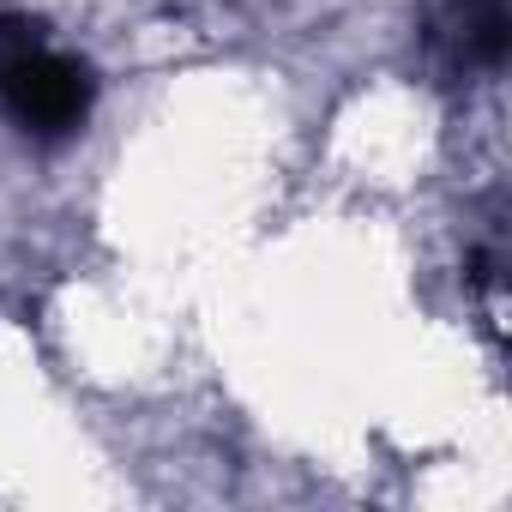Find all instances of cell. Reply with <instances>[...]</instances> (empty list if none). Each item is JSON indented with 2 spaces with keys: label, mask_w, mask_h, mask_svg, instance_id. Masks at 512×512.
<instances>
[{
  "label": "cell",
  "mask_w": 512,
  "mask_h": 512,
  "mask_svg": "<svg viewBox=\"0 0 512 512\" xmlns=\"http://www.w3.org/2000/svg\"><path fill=\"white\" fill-rule=\"evenodd\" d=\"M97 79L79 55L43 43L37 19H0V115L37 139H67L85 127Z\"/></svg>",
  "instance_id": "obj_1"
},
{
  "label": "cell",
  "mask_w": 512,
  "mask_h": 512,
  "mask_svg": "<svg viewBox=\"0 0 512 512\" xmlns=\"http://www.w3.org/2000/svg\"><path fill=\"white\" fill-rule=\"evenodd\" d=\"M464 43H470V55H476L482 67H500V61H506V43H512V31H506V0H476Z\"/></svg>",
  "instance_id": "obj_2"
}]
</instances>
